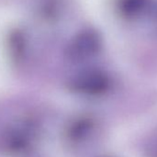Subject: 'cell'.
<instances>
[{"mask_svg": "<svg viewBox=\"0 0 157 157\" xmlns=\"http://www.w3.org/2000/svg\"><path fill=\"white\" fill-rule=\"evenodd\" d=\"M148 0H119V10L126 16H135L146 7Z\"/></svg>", "mask_w": 157, "mask_h": 157, "instance_id": "obj_3", "label": "cell"}, {"mask_svg": "<svg viewBox=\"0 0 157 157\" xmlns=\"http://www.w3.org/2000/svg\"><path fill=\"white\" fill-rule=\"evenodd\" d=\"M102 39L94 29H85L77 33L67 46V56L73 61L85 60L101 49Z\"/></svg>", "mask_w": 157, "mask_h": 157, "instance_id": "obj_1", "label": "cell"}, {"mask_svg": "<svg viewBox=\"0 0 157 157\" xmlns=\"http://www.w3.org/2000/svg\"><path fill=\"white\" fill-rule=\"evenodd\" d=\"M108 78L105 74L97 70L85 71L76 76L71 82V89L85 94H98L107 90Z\"/></svg>", "mask_w": 157, "mask_h": 157, "instance_id": "obj_2", "label": "cell"}]
</instances>
